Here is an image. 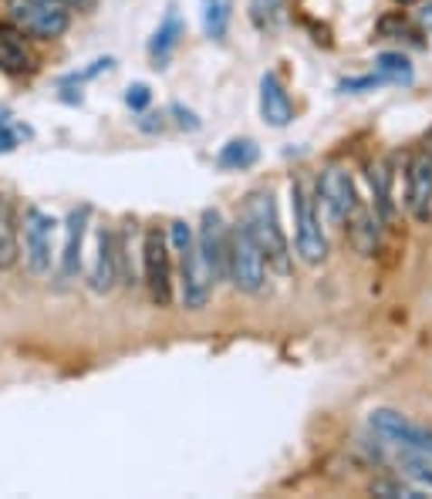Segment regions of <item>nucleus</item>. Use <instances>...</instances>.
<instances>
[{"label":"nucleus","instance_id":"f3484780","mask_svg":"<svg viewBox=\"0 0 432 499\" xmlns=\"http://www.w3.org/2000/svg\"><path fill=\"white\" fill-rule=\"evenodd\" d=\"M34 68V58L21 37L14 31H0V72L7 74H27Z\"/></svg>","mask_w":432,"mask_h":499},{"label":"nucleus","instance_id":"2eb2a0df","mask_svg":"<svg viewBox=\"0 0 432 499\" xmlns=\"http://www.w3.org/2000/svg\"><path fill=\"white\" fill-rule=\"evenodd\" d=\"M21 256V223L11 196L0 193V270H11Z\"/></svg>","mask_w":432,"mask_h":499},{"label":"nucleus","instance_id":"20e7f679","mask_svg":"<svg viewBox=\"0 0 432 499\" xmlns=\"http://www.w3.org/2000/svg\"><path fill=\"white\" fill-rule=\"evenodd\" d=\"M7 11L24 34L41 41L62 37L72 24V7H64L62 0H7Z\"/></svg>","mask_w":432,"mask_h":499},{"label":"nucleus","instance_id":"c85d7f7f","mask_svg":"<svg viewBox=\"0 0 432 499\" xmlns=\"http://www.w3.org/2000/svg\"><path fill=\"white\" fill-rule=\"evenodd\" d=\"M169 115H176V125H179V129H183V132H197V129H199L197 111L183 109V105H179V101H176V105H169Z\"/></svg>","mask_w":432,"mask_h":499},{"label":"nucleus","instance_id":"cd10ccee","mask_svg":"<svg viewBox=\"0 0 432 499\" xmlns=\"http://www.w3.org/2000/svg\"><path fill=\"white\" fill-rule=\"evenodd\" d=\"M125 105H129L132 111H139V115H142V111H146L149 105H152V91H149V85L136 82V85L125 88Z\"/></svg>","mask_w":432,"mask_h":499},{"label":"nucleus","instance_id":"dca6fc26","mask_svg":"<svg viewBox=\"0 0 432 499\" xmlns=\"http://www.w3.org/2000/svg\"><path fill=\"white\" fill-rule=\"evenodd\" d=\"M183 34H186L183 17H179V11H176V7H169V11H166V17H162L159 31H156V34H152V41H149V54H152V62L159 64V68L169 62Z\"/></svg>","mask_w":432,"mask_h":499},{"label":"nucleus","instance_id":"b1692460","mask_svg":"<svg viewBox=\"0 0 432 499\" xmlns=\"http://www.w3.org/2000/svg\"><path fill=\"white\" fill-rule=\"evenodd\" d=\"M250 21L260 31H274L284 21V0H250Z\"/></svg>","mask_w":432,"mask_h":499},{"label":"nucleus","instance_id":"0eeeda50","mask_svg":"<svg viewBox=\"0 0 432 499\" xmlns=\"http://www.w3.org/2000/svg\"><path fill=\"white\" fill-rule=\"evenodd\" d=\"M142 270H146L152 301L166 307L173 301V270H169V244L159 230H149L146 240H142Z\"/></svg>","mask_w":432,"mask_h":499},{"label":"nucleus","instance_id":"9b49d317","mask_svg":"<svg viewBox=\"0 0 432 499\" xmlns=\"http://www.w3.org/2000/svg\"><path fill=\"white\" fill-rule=\"evenodd\" d=\"M432 203V152H416L406 172V206L416 219H429Z\"/></svg>","mask_w":432,"mask_h":499},{"label":"nucleus","instance_id":"f8f14e48","mask_svg":"<svg viewBox=\"0 0 432 499\" xmlns=\"http://www.w3.org/2000/svg\"><path fill=\"white\" fill-rule=\"evenodd\" d=\"M119 281V236L101 226L95 244V264L88 270V287L95 293H109Z\"/></svg>","mask_w":432,"mask_h":499},{"label":"nucleus","instance_id":"423d86ee","mask_svg":"<svg viewBox=\"0 0 432 499\" xmlns=\"http://www.w3.org/2000/svg\"><path fill=\"white\" fill-rule=\"evenodd\" d=\"M24 264L34 277L51 273V246H54V230H58V219L44 213L41 206H27L24 209Z\"/></svg>","mask_w":432,"mask_h":499},{"label":"nucleus","instance_id":"9d476101","mask_svg":"<svg viewBox=\"0 0 432 499\" xmlns=\"http://www.w3.org/2000/svg\"><path fill=\"white\" fill-rule=\"evenodd\" d=\"M318 196H322V203H324V209H328L331 223H348V219L355 216V209H359V189H355L351 176H348L341 166H331V169L322 172V179H318Z\"/></svg>","mask_w":432,"mask_h":499},{"label":"nucleus","instance_id":"1a4fd4ad","mask_svg":"<svg viewBox=\"0 0 432 499\" xmlns=\"http://www.w3.org/2000/svg\"><path fill=\"white\" fill-rule=\"evenodd\" d=\"M369 426L371 432L392 446H402V449H419V452H429L432 456V432L426 428L412 426L406 415L396 412V408H375L369 415Z\"/></svg>","mask_w":432,"mask_h":499},{"label":"nucleus","instance_id":"a878e982","mask_svg":"<svg viewBox=\"0 0 432 499\" xmlns=\"http://www.w3.org/2000/svg\"><path fill=\"white\" fill-rule=\"evenodd\" d=\"M382 74H365V78H345V82H338V91H345V95H361V91H375V88H382Z\"/></svg>","mask_w":432,"mask_h":499},{"label":"nucleus","instance_id":"f257e3e1","mask_svg":"<svg viewBox=\"0 0 432 499\" xmlns=\"http://www.w3.org/2000/svg\"><path fill=\"white\" fill-rule=\"evenodd\" d=\"M240 223L247 226L254 244L260 246L264 260L277 273H291V246H287V236L281 230V216H277V203H274L271 189H257V193L247 196Z\"/></svg>","mask_w":432,"mask_h":499},{"label":"nucleus","instance_id":"c756f323","mask_svg":"<svg viewBox=\"0 0 432 499\" xmlns=\"http://www.w3.org/2000/svg\"><path fill=\"white\" fill-rule=\"evenodd\" d=\"M17 142H21V129L11 125L7 119H0V152H14Z\"/></svg>","mask_w":432,"mask_h":499},{"label":"nucleus","instance_id":"4be33fe9","mask_svg":"<svg viewBox=\"0 0 432 499\" xmlns=\"http://www.w3.org/2000/svg\"><path fill=\"white\" fill-rule=\"evenodd\" d=\"M398 465H402V475H408L416 486L432 489V456L419 449H402L398 446Z\"/></svg>","mask_w":432,"mask_h":499},{"label":"nucleus","instance_id":"39448f33","mask_svg":"<svg viewBox=\"0 0 432 499\" xmlns=\"http://www.w3.org/2000/svg\"><path fill=\"white\" fill-rule=\"evenodd\" d=\"M291 196H294V223H297V233H294V246H297V256L304 264H322L328 256V240L322 233V219L314 213V199L308 196V189L301 183H291Z\"/></svg>","mask_w":432,"mask_h":499},{"label":"nucleus","instance_id":"4468645a","mask_svg":"<svg viewBox=\"0 0 432 499\" xmlns=\"http://www.w3.org/2000/svg\"><path fill=\"white\" fill-rule=\"evenodd\" d=\"M260 115L271 129H284V125L294 122V101L287 95L284 82L274 72L260 78Z\"/></svg>","mask_w":432,"mask_h":499},{"label":"nucleus","instance_id":"bb28decb","mask_svg":"<svg viewBox=\"0 0 432 499\" xmlns=\"http://www.w3.org/2000/svg\"><path fill=\"white\" fill-rule=\"evenodd\" d=\"M111 68H115V58H99V62L88 64L85 72H72L62 85H82V82H91V78H99L101 72H111Z\"/></svg>","mask_w":432,"mask_h":499},{"label":"nucleus","instance_id":"473e14b6","mask_svg":"<svg viewBox=\"0 0 432 499\" xmlns=\"http://www.w3.org/2000/svg\"><path fill=\"white\" fill-rule=\"evenodd\" d=\"M64 7H78V11H82V7H91V4H95V0H62Z\"/></svg>","mask_w":432,"mask_h":499},{"label":"nucleus","instance_id":"6e6552de","mask_svg":"<svg viewBox=\"0 0 432 499\" xmlns=\"http://www.w3.org/2000/svg\"><path fill=\"white\" fill-rule=\"evenodd\" d=\"M226 244H230V230L223 223L220 209H206L199 219V233H197V250L203 267L210 270L213 283L226 277Z\"/></svg>","mask_w":432,"mask_h":499},{"label":"nucleus","instance_id":"7c9ffc66","mask_svg":"<svg viewBox=\"0 0 432 499\" xmlns=\"http://www.w3.org/2000/svg\"><path fill=\"white\" fill-rule=\"evenodd\" d=\"M139 129H142V132H162V129H166V115H146V111H142V119H139Z\"/></svg>","mask_w":432,"mask_h":499},{"label":"nucleus","instance_id":"72a5a7b5","mask_svg":"<svg viewBox=\"0 0 432 499\" xmlns=\"http://www.w3.org/2000/svg\"><path fill=\"white\" fill-rule=\"evenodd\" d=\"M398 4H416V0H398Z\"/></svg>","mask_w":432,"mask_h":499},{"label":"nucleus","instance_id":"412c9836","mask_svg":"<svg viewBox=\"0 0 432 499\" xmlns=\"http://www.w3.org/2000/svg\"><path fill=\"white\" fill-rule=\"evenodd\" d=\"M375 72L382 74L385 85H412V62H408L406 54H398V51H382L379 58H375Z\"/></svg>","mask_w":432,"mask_h":499},{"label":"nucleus","instance_id":"aec40b11","mask_svg":"<svg viewBox=\"0 0 432 499\" xmlns=\"http://www.w3.org/2000/svg\"><path fill=\"white\" fill-rule=\"evenodd\" d=\"M369 183L371 193H375V206L382 213L385 223L396 219V206H392V172H389V162H375L369 166Z\"/></svg>","mask_w":432,"mask_h":499},{"label":"nucleus","instance_id":"a211bd4d","mask_svg":"<svg viewBox=\"0 0 432 499\" xmlns=\"http://www.w3.org/2000/svg\"><path fill=\"white\" fill-rule=\"evenodd\" d=\"M257 158H260V149L254 139H230V142L220 149L216 166H220V169H230V172H244V169H254Z\"/></svg>","mask_w":432,"mask_h":499},{"label":"nucleus","instance_id":"ddd939ff","mask_svg":"<svg viewBox=\"0 0 432 499\" xmlns=\"http://www.w3.org/2000/svg\"><path fill=\"white\" fill-rule=\"evenodd\" d=\"M88 216H91V209L88 206H78V209L68 213V223H64L62 267H58L62 283H68V281L78 277V267H82V246H85V233H88Z\"/></svg>","mask_w":432,"mask_h":499},{"label":"nucleus","instance_id":"5701e85b","mask_svg":"<svg viewBox=\"0 0 432 499\" xmlns=\"http://www.w3.org/2000/svg\"><path fill=\"white\" fill-rule=\"evenodd\" d=\"M355 226H351V244L359 246V254H365V256H371L375 250H379V223L369 216V213H361V206L355 209Z\"/></svg>","mask_w":432,"mask_h":499},{"label":"nucleus","instance_id":"393cba45","mask_svg":"<svg viewBox=\"0 0 432 499\" xmlns=\"http://www.w3.org/2000/svg\"><path fill=\"white\" fill-rule=\"evenodd\" d=\"M371 496L385 499H422V489L416 483H402V479H375L371 483Z\"/></svg>","mask_w":432,"mask_h":499},{"label":"nucleus","instance_id":"f03ea898","mask_svg":"<svg viewBox=\"0 0 432 499\" xmlns=\"http://www.w3.org/2000/svg\"><path fill=\"white\" fill-rule=\"evenodd\" d=\"M169 240H173L176 254H179V267H183V304L189 307V311H199V307H206V301H210L213 277L210 270L203 267V260H199L197 236L189 230V223L176 219L173 226H169Z\"/></svg>","mask_w":432,"mask_h":499},{"label":"nucleus","instance_id":"6ab92c4d","mask_svg":"<svg viewBox=\"0 0 432 499\" xmlns=\"http://www.w3.org/2000/svg\"><path fill=\"white\" fill-rule=\"evenodd\" d=\"M199 17H203V31L213 41H223L234 21V0H199Z\"/></svg>","mask_w":432,"mask_h":499},{"label":"nucleus","instance_id":"7ed1b4c3","mask_svg":"<svg viewBox=\"0 0 432 499\" xmlns=\"http://www.w3.org/2000/svg\"><path fill=\"white\" fill-rule=\"evenodd\" d=\"M226 277L234 281L236 291L244 293H260L267 287V260L260 254V246L254 244V236L247 233L244 223H236L230 230V244H226Z\"/></svg>","mask_w":432,"mask_h":499},{"label":"nucleus","instance_id":"2f4dec72","mask_svg":"<svg viewBox=\"0 0 432 499\" xmlns=\"http://www.w3.org/2000/svg\"><path fill=\"white\" fill-rule=\"evenodd\" d=\"M419 21H422V27H426V31H432V0L426 4V7H422Z\"/></svg>","mask_w":432,"mask_h":499}]
</instances>
